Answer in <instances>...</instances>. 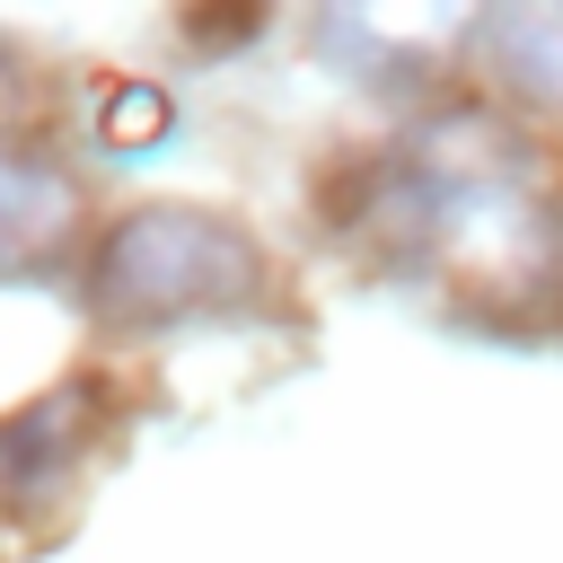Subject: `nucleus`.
<instances>
[{"label": "nucleus", "instance_id": "1", "mask_svg": "<svg viewBox=\"0 0 563 563\" xmlns=\"http://www.w3.org/2000/svg\"><path fill=\"white\" fill-rule=\"evenodd\" d=\"M369 211L378 229H396L413 264H431L449 290L493 299V308H519L563 273V211L537 158L484 114H449L413 132L378 167Z\"/></svg>", "mask_w": 563, "mask_h": 563}, {"label": "nucleus", "instance_id": "2", "mask_svg": "<svg viewBox=\"0 0 563 563\" xmlns=\"http://www.w3.org/2000/svg\"><path fill=\"white\" fill-rule=\"evenodd\" d=\"M264 282V255L238 220L220 211H194V202H150V211H123L88 264V299L97 317L114 325H176V317H211V308H238L255 299Z\"/></svg>", "mask_w": 563, "mask_h": 563}, {"label": "nucleus", "instance_id": "3", "mask_svg": "<svg viewBox=\"0 0 563 563\" xmlns=\"http://www.w3.org/2000/svg\"><path fill=\"white\" fill-rule=\"evenodd\" d=\"M484 9H493V0H325V9H317V44H325L334 62H352V70L396 79V70L449 62V53L484 26Z\"/></svg>", "mask_w": 563, "mask_h": 563}, {"label": "nucleus", "instance_id": "4", "mask_svg": "<svg viewBox=\"0 0 563 563\" xmlns=\"http://www.w3.org/2000/svg\"><path fill=\"white\" fill-rule=\"evenodd\" d=\"M70 229H79V185L53 158L0 141V282L53 273L62 246H70Z\"/></svg>", "mask_w": 563, "mask_h": 563}, {"label": "nucleus", "instance_id": "5", "mask_svg": "<svg viewBox=\"0 0 563 563\" xmlns=\"http://www.w3.org/2000/svg\"><path fill=\"white\" fill-rule=\"evenodd\" d=\"M493 53L510 70V88L563 106V0H493Z\"/></svg>", "mask_w": 563, "mask_h": 563}, {"label": "nucleus", "instance_id": "6", "mask_svg": "<svg viewBox=\"0 0 563 563\" xmlns=\"http://www.w3.org/2000/svg\"><path fill=\"white\" fill-rule=\"evenodd\" d=\"M97 132H106V150H150V141L167 132V97H158V88H114Z\"/></svg>", "mask_w": 563, "mask_h": 563}]
</instances>
